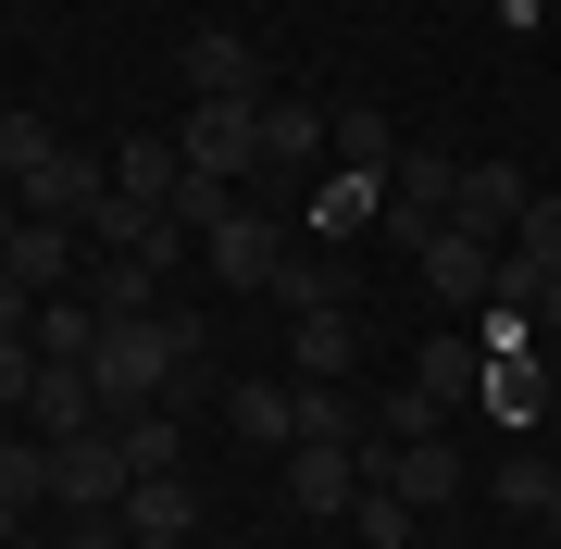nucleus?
I'll list each match as a JSON object with an SVG mask.
<instances>
[{
	"label": "nucleus",
	"instance_id": "f257e3e1",
	"mask_svg": "<svg viewBox=\"0 0 561 549\" xmlns=\"http://www.w3.org/2000/svg\"><path fill=\"white\" fill-rule=\"evenodd\" d=\"M175 150H187V175H225V187L262 175V101H201L175 125Z\"/></svg>",
	"mask_w": 561,
	"mask_h": 549
},
{
	"label": "nucleus",
	"instance_id": "f03ea898",
	"mask_svg": "<svg viewBox=\"0 0 561 549\" xmlns=\"http://www.w3.org/2000/svg\"><path fill=\"white\" fill-rule=\"evenodd\" d=\"M412 263H424V287H437L449 312H486V300H500V238H474V225H437Z\"/></svg>",
	"mask_w": 561,
	"mask_h": 549
},
{
	"label": "nucleus",
	"instance_id": "7ed1b4c3",
	"mask_svg": "<svg viewBox=\"0 0 561 549\" xmlns=\"http://www.w3.org/2000/svg\"><path fill=\"white\" fill-rule=\"evenodd\" d=\"M449 175H461L449 150H400V175H387V213H375V225H387L400 250H424V238L449 225Z\"/></svg>",
	"mask_w": 561,
	"mask_h": 549
},
{
	"label": "nucleus",
	"instance_id": "20e7f679",
	"mask_svg": "<svg viewBox=\"0 0 561 549\" xmlns=\"http://www.w3.org/2000/svg\"><path fill=\"white\" fill-rule=\"evenodd\" d=\"M88 238H101V250H125V263H175V250H187V225L162 213V201H138V187H101Z\"/></svg>",
	"mask_w": 561,
	"mask_h": 549
},
{
	"label": "nucleus",
	"instance_id": "39448f33",
	"mask_svg": "<svg viewBox=\"0 0 561 549\" xmlns=\"http://www.w3.org/2000/svg\"><path fill=\"white\" fill-rule=\"evenodd\" d=\"M175 76H187V101H262V50L238 25H201V38L175 50Z\"/></svg>",
	"mask_w": 561,
	"mask_h": 549
},
{
	"label": "nucleus",
	"instance_id": "423d86ee",
	"mask_svg": "<svg viewBox=\"0 0 561 549\" xmlns=\"http://www.w3.org/2000/svg\"><path fill=\"white\" fill-rule=\"evenodd\" d=\"M125 488H138V462H125V437H113V425L62 437V512H125Z\"/></svg>",
	"mask_w": 561,
	"mask_h": 549
},
{
	"label": "nucleus",
	"instance_id": "0eeeda50",
	"mask_svg": "<svg viewBox=\"0 0 561 549\" xmlns=\"http://www.w3.org/2000/svg\"><path fill=\"white\" fill-rule=\"evenodd\" d=\"M88 425H113V400H101V375L88 363H38V400H25V437H88Z\"/></svg>",
	"mask_w": 561,
	"mask_h": 549
},
{
	"label": "nucleus",
	"instance_id": "6e6552de",
	"mask_svg": "<svg viewBox=\"0 0 561 549\" xmlns=\"http://www.w3.org/2000/svg\"><path fill=\"white\" fill-rule=\"evenodd\" d=\"M201 263H213L225 287H275V263H287V225L238 201V213H225V225H213V238H201Z\"/></svg>",
	"mask_w": 561,
	"mask_h": 549
},
{
	"label": "nucleus",
	"instance_id": "1a4fd4ad",
	"mask_svg": "<svg viewBox=\"0 0 561 549\" xmlns=\"http://www.w3.org/2000/svg\"><path fill=\"white\" fill-rule=\"evenodd\" d=\"M549 275H561V187H537V201H524V225L500 238V300H537Z\"/></svg>",
	"mask_w": 561,
	"mask_h": 549
},
{
	"label": "nucleus",
	"instance_id": "9d476101",
	"mask_svg": "<svg viewBox=\"0 0 561 549\" xmlns=\"http://www.w3.org/2000/svg\"><path fill=\"white\" fill-rule=\"evenodd\" d=\"M524 201H537L524 163H461V175H449V225H474V238H512Z\"/></svg>",
	"mask_w": 561,
	"mask_h": 549
},
{
	"label": "nucleus",
	"instance_id": "9b49d317",
	"mask_svg": "<svg viewBox=\"0 0 561 549\" xmlns=\"http://www.w3.org/2000/svg\"><path fill=\"white\" fill-rule=\"evenodd\" d=\"M287 500H300V512H350L362 500V449L350 437H300V449H287Z\"/></svg>",
	"mask_w": 561,
	"mask_h": 549
},
{
	"label": "nucleus",
	"instance_id": "f8f14e48",
	"mask_svg": "<svg viewBox=\"0 0 561 549\" xmlns=\"http://www.w3.org/2000/svg\"><path fill=\"white\" fill-rule=\"evenodd\" d=\"M362 363V312L324 300V312H287V375H350Z\"/></svg>",
	"mask_w": 561,
	"mask_h": 549
},
{
	"label": "nucleus",
	"instance_id": "ddd939ff",
	"mask_svg": "<svg viewBox=\"0 0 561 549\" xmlns=\"http://www.w3.org/2000/svg\"><path fill=\"white\" fill-rule=\"evenodd\" d=\"M225 425H238L250 449H275V462H287V437H300V387H275V375H238V387H225Z\"/></svg>",
	"mask_w": 561,
	"mask_h": 549
},
{
	"label": "nucleus",
	"instance_id": "4468645a",
	"mask_svg": "<svg viewBox=\"0 0 561 549\" xmlns=\"http://www.w3.org/2000/svg\"><path fill=\"white\" fill-rule=\"evenodd\" d=\"M25 338H38V363H101V300H88V287H50Z\"/></svg>",
	"mask_w": 561,
	"mask_h": 549
},
{
	"label": "nucleus",
	"instance_id": "2eb2a0df",
	"mask_svg": "<svg viewBox=\"0 0 561 549\" xmlns=\"http://www.w3.org/2000/svg\"><path fill=\"white\" fill-rule=\"evenodd\" d=\"M76 238H88V225H50V213H13V275L38 287V300H50V287H76Z\"/></svg>",
	"mask_w": 561,
	"mask_h": 549
},
{
	"label": "nucleus",
	"instance_id": "dca6fc26",
	"mask_svg": "<svg viewBox=\"0 0 561 549\" xmlns=\"http://www.w3.org/2000/svg\"><path fill=\"white\" fill-rule=\"evenodd\" d=\"M125 537H201V488L187 474H138L125 488Z\"/></svg>",
	"mask_w": 561,
	"mask_h": 549
},
{
	"label": "nucleus",
	"instance_id": "f3484780",
	"mask_svg": "<svg viewBox=\"0 0 561 549\" xmlns=\"http://www.w3.org/2000/svg\"><path fill=\"white\" fill-rule=\"evenodd\" d=\"M262 163H275V175H312L324 163V113L312 101H262Z\"/></svg>",
	"mask_w": 561,
	"mask_h": 549
},
{
	"label": "nucleus",
	"instance_id": "a211bd4d",
	"mask_svg": "<svg viewBox=\"0 0 561 549\" xmlns=\"http://www.w3.org/2000/svg\"><path fill=\"white\" fill-rule=\"evenodd\" d=\"M113 437H125V462H138V474H187V449H175V412H162V400L113 412Z\"/></svg>",
	"mask_w": 561,
	"mask_h": 549
},
{
	"label": "nucleus",
	"instance_id": "6ab92c4d",
	"mask_svg": "<svg viewBox=\"0 0 561 549\" xmlns=\"http://www.w3.org/2000/svg\"><path fill=\"white\" fill-rule=\"evenodd\" d=\"M412 387H424V400H461V387H486V350L461 338V325H449V338H424V363H412Z\"/></svg>",
	"mask_w": 561,
	"mask_h": 549
},
{
	"label": "nucleus",
	"instance_id": "aec40b11",
	"mask_svg": "<svg viewBox=\"0 0 561 549\" xmlns=\"http://www.w3.org/2000/svg\"><path fill=\"white\" fill-rule=\"evenodd\" d=\"M150 287H162V263H125V250H101V275H88V300H101V325H125V312H162Z\"/></svg>",
	"mask_w": 561,
	"mask_h": 549
},
{
	"label": "nucleus",
	"instance_id": "412c9836",
	"mask_svg": "<svg viewBox=\"0 0 561 549\" xmlns=\"http://www.w3.org/2000/svg\"><path fill=\"white\" fill-rule=\"evenodd\" d=\"M486 412H500V425H537V412H549V375L524 363V350H500V363H486Z\"/></svg>",
	"mask_w": 561,
	"mask_h": 549
},
{
	"label": "nucleus",
	"instance_id": "4be33fe9",
	"mask_svg": "<svg viewBox=\"0 0 561 549\" xmlns=\"http://www.w3.org/2000/svg\"><path fill=\"white\" fill-rule=\"evenodd\" d=\"M175 175H187L175 138H125V150H113V187H138V201H175Z\"/></svg>",
	"mask_w": 561,
	"mask_h": 549
},
{
	"label": "nucleus",
	"instance_id": "5701e85b",
	"mask_svg": "<svg viewBox=\"0 0 561 549\" xmlns=\"http://www.w3.org/2000/svg\"><path fill=\"white\" fill-rule=\"evenodd\" d=\"M50 150H62V125H50V113H0V187H25Z\"/></svg>",
	"mask_w": 561,
	"mask_h": 549
},
{
	"label": "nucleus",
	"instance_id": "b1692460",
	"mask_svg": "<svg viewBox=\"0 0 561 549\" xmlns=\"http://www.w3.org/2000/svg\"><path fill=\"white\" fill-rule=\"evenodd\" d=\"M337 150H350V175H400V125H387L375 101H362V113L337 125Z\"/></svg>",
	"mask_w": 561,
	"mask_h": 549
},
{
	"label": "nucleus",
	"instance_id": "393cba45",
	"mask_svg": "<svg viewBox=\"0 0 561 549\" xmlns=\"http://www.w3.org/2000/svg\"><path fill=\"white\" fill-rule=\"evenodd\" d=\"M162 213H175L187 238H213V225L238 213V187H225V175H175V201H162Z\"/></svg>",
	"mask_w": 561,
	"mask_h": 549
},
{
	"label": "nucleus",
	"instance_id": "a878e982",
	"mask_svg": "<svg viewBox=\"0 0 561 549\" xmlns=\"http://www.w3.org/2000/svg\"><path fill=\"white\" fill-rule=\"evenodd\" d=\"M262 300H275V312H324V300H337V275H324V263H300V250H287V263H275V287H262Z\"/></svg>",
	"mask_w": 561,
	"mask_h": 549
},
{
	"label": "nucleus",
	"instance_id": "bb28decb",
	"mask_svg": "<svg viewBox=\"0 0 561 549\" xmlns=\"http://www.w3.org/2000/svg\"><path fill=\"white\" fill-rule=\"evenodd\" d=\"M350 512H362V549H400V537H412V500H400V488H362Z\"/></svg>",
	"mask_w": 561,
	"mask_h": 549
},
{
	"label": "nucleus",
	"instance_id": "cd10ccee",
	"mask_svg": "<svg viewBox=\"0 0 561 549\" xmlns=\"http://www.w3.org/2000/svg\"><path fill=\"white\" fill-rule=\"evenodd\" d=\"M25 400H38V338H0V412L25 425Z\"/></svg>",
	"mask_w": 561,
	"mask_h": 549
},
{
	"label": "nucleus",
	"instance_id": "c85d7f7f",
	"mask_svg": "<svg viewBox=\"0 0 561 549\" xmlns=\"http://www.w3.org/2000/svg\"><path fill=\"white\" fill-rule=\"evenodd\" d=\"M437 412H449V400H424V387H400V400H387V449H412V437H437Z\"/></svg>",
	"mask_w": 561,
	"mask_h": 549
},
{
	"label": "nucleus",
	"instance_id": "c756f323",
	"mask_svg": "<svg viewBox=\"0 0 561 549\" xmlns=\"http://www.w3.org/2000/svg\"><path fill=\"white\" fill-rule=\"evenodd\" d=\"M500 500L512 512H549V462H500Z\"/></svg>",
	"mask_w": 561,
	"mask_h": 549
},
{
	"label": "nucleus",
	"instance_id": "7c9ffc66",
	"mask_svg": "<svg viewBox=\"0 0 561 549\" xmlns=\"http://www.w3.org/2000/svg\"><path fill=\"white\" fill-rule=\"evenodd\" d=\"M62 549H138V537H125V512H76V537H62Z\"/></svg>",
	"mask_w": 561,
	"mask_h": 549
},
{
	"label": "nucleus",
	"instance_id": "2f4dec72",
	"mask_svg": "<svg viewBox=\"0 0 561 549\" xmlns=\"http://www.w3.org/2000/svg\"><path fill=\"white\" fill-rule=\"evenodd\" d=\"M25 525H38V512H25V500H13V488H0V549H13V537H25Z\"/></svg>",
	"mask_w": 561,
	"mask_h": 549
},
{
	"label": "nucleus",
	"instance_id": "473e14b6",
	"mask_svg": "<svg viewBox=\"0 0 561 549\" xmlns=\"http://www.w3.org/2000/svg\"><path fill=\"white\" fill-rule=\"evenodd\" d=\"M524 312H537V325H561V275H549V287H537V300H524Z\"/></svg>",
	"mask_w": 561,
	"mask_h": 549
},
{
	"label": "nucleus",
	"instance_id": "72a5a7b5",
	"mask_svg": "<svg viewBox=\"0 0 561 549\" xmlns=\"http://www.w3.org/2000/svg\"><path fill=\"white\" fill-rule=\"evenodd\" d=\"M537 525H561V462H549V512H537Z\"/></svg>",
	"mask_w": 561,
	"mask_h": 549
},
{
	"label": "nucleus",
	"instance_id": "f704fd0d",
	"mask_svg": "<svg viewBox=\"0 0 561 549\" xmlns=\"http://www.w3.org/2000/svg\"><path fill=\"white\" fill-rule=\"evenodd\" d=\"M13 549H50V537H38V525H25V537H13Z\"/></svg>",
	"mask_w": 561,
	"mask_h": 549
},
{
	"label": "nucleus",
	"instance_id": "c9c22d12",
	"mask_svg": "<svg viewBox=\"0 0 561 549\" xmlns=\"http://www.w3.org/2000/svg\"><path fill=\"white\" fill-rule=\"evenodd\" d=\"M138 549H187V537H138Z\"/></svg>",
	"mask_w": 561,
	"mask_h": 549
},
{
	"label": "nucleus",
	"instance_id": "e433bc0d",
	"mask_svg": "<svg viewBox=\"0 0 561 549\" xmlns=\"http://www.w3.org/2000/svg\"><path fill=\"white\" fill-rule=\"evenodd\" d=\"M0 449H13V412H0Z\"/></svg>",
	"mask_w": 561,
	"mask_h": 549
}]
</instances>
